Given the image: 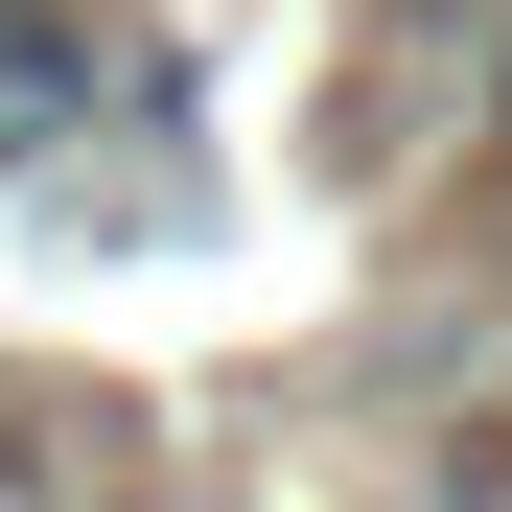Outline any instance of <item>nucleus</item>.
Here are the masks:
<instances>
[{"mask_svg":"<svg viewBox=\"0 0 512 512\" xmlns=\"http://www.w3.org/2000/svg\"><path fill=\"white\" fill-rule=\"evenodd\" d=\"M70 117H94V24L70 0H0V163H47Z\"/></svg>","mask_w":512,"mask_h":512,"instance_id":"nucleus-2","label":"nucleus"},{"mask_svg":"<svg viewBox=\"0 0 512 512\" xmlns=\"http://www.w3.org/2000/svg\"><path fill=\"white\" fill-rule=\"evenodd\" d=\"M0 512H140V419L94 373H0Z\"/></svg>","mask_w":512,"mask_h":512,"instance_id":"nucleus-1","label":"nucleus"}]
</instances>
